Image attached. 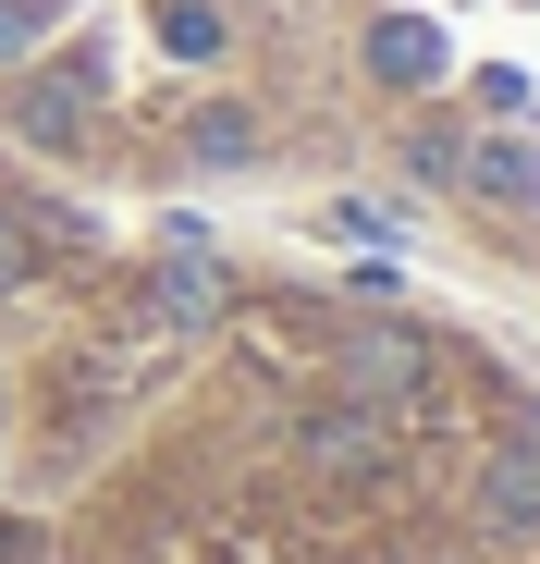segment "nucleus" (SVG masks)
Returning a JSON list of instances; mask_svg holds the SVG:
<instances>
[{
    "mask_svg": "<svg viewBox=\"0 0 540 564\" xmlns=\"http://www.w3.org/2000/svg\"><path fill=\"white\" fill-rule=\"evenodd\" d=\"M258 148H270V123H258L246 99H197V111H185V160H209V172H246Z\"/></svg>",
    "mask_w": 540,
    "mask_h": 564,
    "instance_id": "0eeeda50",
    "label": "nucleus"
},
{
    "mask_svg": "<svg viewBox=\"0 0 540 564\" xmlns=\"http://www.w3.org/2000/svg\"><path fill=\"white\" fill-rule=\"evenodd\" d=\"M0 564H50V528H25V516H0Z\"/></svg>",
    "mask_w": 540,
    "mask_h": 564,
    "instance_id": "ddd939ff",
    "label": "nucleus"
},
{
    "mask_svg": "<svg viewBox=\"0 0 540 564\" xmlns=\"http://www.w3.org/2000/svg\"><path fill=\"white\" fill-rule=\"evenodd\" d=\"M467 503H479L492 540H540V430H528V417H516V442L479 454V491H467Z\"/></svg>",
    "mask_w": 540,
    "mask_h": 564,
    "instance_id": "f257e3e1",
    "label": "nucleus"
},
{
    "mask_svg": "<svg viewBox=\"0 0 540 564\" xmlns=\"http://www.w3.org/2000/svg\"><path fill=\"white\" fill-rule=\"evenodd\" d=\"M295 442H307V466H332V479H369V466H393V417H381V405H307Z\"/></svg>",
    "mask_w": 540,
    "mask_h": 564,
    "instance_id": "7ed1b4c3",
    "label": "nucleus"
},
{
    "mask_svg": "<svg viewBox=\"0 0 540 564\" xmlns=\"http://www.w3.org/2000/svg\"><path fill=\"white\" fill-rule=\"evenodd\" d=\"M50 258H37V234H25V209L13 197H0V295H25V282H37Z\"/></svg>",
    "mask_w": 540,
    "mask_h": 564,
    "instance_id": "f8f14e48",
    "label": "nucleus"
},
{
    "mask_svg": "<svg viewBox=\"0 0 540 564\" xmlns=\"http://www.w3.org/2000/svg\"><path fill=\"white\" fill-rule=\"evenodd\" d=\"M406 172L455 197V172H467V135H455V123H418V135H406Z\"/></svg>",
    "mask_w": 540,
    "mask_h": 564,
    "instance_id": "9d476101",
    "label": "nucleus"
},
{
    "mask_svg": "<svg viewBox=\"0 0 540 564\" xmlns=\"http://www.w3.org/2000/svg\"><path fill=\"white\" fill-rule=\"evenodd\" d=\"M148 319H160V332H222V319H234V282H222L209 258L172 246V258L148 270Z\"/></svg>",
    "mask_w": 540,
    "mask_h": 564,
    "instance_id": "39448f33",
    "label": "nucleus"
},
{
    "mask_svg": "<svg viewBox=\"0 0 540 564\" xmlns=\"http://www.w3.org/2000/svg\"><path fill=\"white\" fill-rule=\"evenodd\" d=\"M369 74L393 86V99H430V86L455 74V50H442V25H418V13H369Z\"/></svg>",
    "mask_w": 540,
    "mask_h": 564,
    "instance_id": "20e7f679",
    "label": "nucleus"
},
{
    "mask_svg": "<svg viewBox=\"0 0 540 564\" xmlns=\"http://www.w3.org/2000/svg\"><path fill=\"white\" fill-rule=\"evenodd\" d=\"M86 99H99V50H86V62H50V74H25V86H13V123H25L37 148H86Z\"/></svg>",
    "mask_w": 540,
    "mask_h": 564,
    "instance_id": "f03ea898",
    "label": "nucleus"
},
{
    "mask_svg": "<svg viewBox=\"0 0 540 564\" xmlns=\"http://www.w3.org/2000/svg\"><path fill=\"white\" fill-rule=\"evenodd\" d=\"M13 209H25L37 258H99V221H86V209H50V197H13Z\"/></svg>",
    "mask_w": 540,
    "mask_h": 564,
    "instance_id": "1a4fd4ad",
    "label": "nucleus"
},
{
    "mask_svg": "<svg viewBox=\"0 0 540 564\" xmlns=\"http://www.w3.org/2000/svg\"><path fill=\"white\" fill-rule=\"evenodd\" d=\"M148 37H160L172 62H222V50H234V13H222V0H160Z\"/></svg>",
    "mask_w": 540,
    "mask_h": 564,
    "instance_id": "6e6552de",
    "label": "nucleus"
},
{
    "mask_svg": "<svg viewBox=\"0 0 540 564\" xmlns=\"http://www.w3.org/2000/svg\"><path fill=\"white\" fill-rule=\"evenodd\" d=\"M62 13H74V0H0V74H13V62H25V50H37Z\"/></svg>",
    "mask_w": 540,
    "mask_h": 564,
    "instance_id": "9b49d317",
    "label": "nucleus"
},
{
    "mask_svg": "<svg viewBox=\"0 0 540 564\" xmlns=\"http://www.w3.org/2000/svg\"><path fill=\"white\" fill-rule=\"evenodd\" d=\"M455 197H492V209H540V148H516V135H467V172H455Z\"/></svg>",
    "mask_w": 540,
    "mask_h": 564,
    "instance_id": "423d86ee",
    "label": "nucleus"
}]
</instances>
